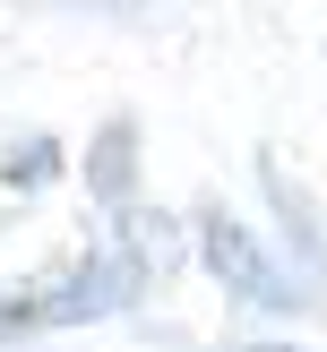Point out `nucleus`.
Masks as SVG:
<instances>
[{
	"mask_svg": "<svg viewBox=\"0 0 327 352\" xmlns=\"http://www.w3.org/2000/svg\"><path fill=\"white\" fill-rule=\"evenodd\" d=\"M138 284H147V258H138V250H103V258H86L69 284L34 292V301H9V309H0V336H43V327L112 318V309L138 301Z\"/></svg>",
	"mask_w": 327,
	"mask_h": 352,
	"instance_id": "1",
	"label": "nucleus"
},
{
	"mask_svg": "<svg viewBox=\"0 0 327 352\" xmlns=\"http://www.w3.org/2000/svg\"><path fill=\"white\" fill-rule=\"evenodd\" d=\"M198 250H207V267H215V284H224V292H241L250 309H310V301H302V284H293V275L275 267L267 250H258V232H241L224 206H207V215H198Z\"/></svg>",
	"mask_w": 327,
	"mask_h": 352,
	"instance_id": "2",
	"label": "nucleus"
},
{
	"mask_svg": "<svg viewBox=\"0 0 327 352\" xmlns=\"http://www.w3.org/2000/svg\"><path fill=\"white\" fill-rule=\"evenodd\" d=\"M129 155H138V129H129V120H103V138L86 146V181H95V198H112V206L129 198V181H138Z\"/></svg>",
	"mask_w": 327,
	"mask_h": 352,
	"instance_id": "3",
	"label": "nucleus"
},
{
	"mask_svg": "<svg viewBox=\"0 0 327 352\" xmlns=\"http://www.w3.org/2000/svg\"><path fill=\"white\" fill-rule=\"evenodd\" d=\"M267 198H275V206H284V215H293V241H302V258H310V267H319V258H327V241H319V215H310V206H302V189H293V181H284V172H275V164H267Z\"/></svg>",
	"mask_w": 327,
	"mask_h": 352,
	"instance_id": "4",
	"label": "nucleus"
},
{
	"mask_svg": "<svg viewBox=\"0 0 327 352\" xmlns=\"http://www.w3.org/2000/svg\"><path fill=\"white\" fill-rule=\"evenodd\" d=\"M52 9H78V17H147V0H52Z\"/></svg>",
	"mask_w": 327,
	"mask_h": 352,
	"instance_id": "5",
	"label": "nucleus"
},
{
	"mask_svg": "<svg viewBox=\"0 0 327 352\" xmlns=\"http://www.w3.org/2000/svg\"><path fill=\"white\" fill-rule=\"evenodd\" d=\"M43 172H52V138H34V146H17L9 181H43Z\"/></svg>",
	"mask_w": 327,
	"mask_h": 352,
	"instance_id": "6",
	"label": "nucleus"
},
{
	"mask_svg": "<svg viewBox=\"0 0 327 352\" xmlns=\"http://www.w3.org/2000/svg\"><path fill=\"white\" fill-rule=\"evenodd\" d=\"M241 352H293V344H241Z\"/></svg>",
	"mask_w": 327,
	"mask_h": 352,
	"instance_id": "7",
	"label": "nucleus"
}]
</instances>
